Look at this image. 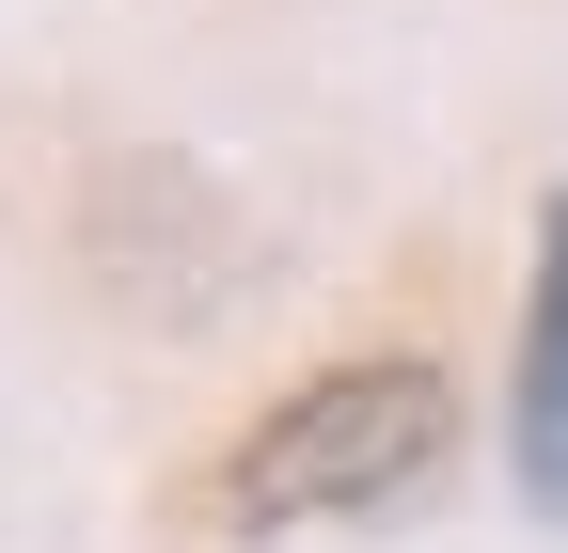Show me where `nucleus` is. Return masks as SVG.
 <instances>
[{
    "mask_svg": "<svg viewBox=\"0 0 568 553\" xmlns=\"http://www.w3.org/2000/svg\"><path fill=\"white\" fill-rule=\"evenodd\" d=\"M458 459V380L426 349H347L316 380H284L253 428L205 459V522L222 537H284V522H379Z\"/></svg>",
    "mask_w": 568,
    "mask_h": 553,
    "instance_id": "obj_1",
    "label": "nucleus"
},
{
    "mask_svg": "<svg viewBox=\"0 0 568 553\" xmlns=\"http://www.w3.org/2000/svg\"><path fill=\"white\" fill-rule=\"evenodd\" d=\"M506 474L521 506L568 522V190L537 205V285H521V380H506Z\"/></svg>",
    "mask_w": 568,
    "mask_h": 553,
    "instance_id": "obj_2",
    "label": "nucleus"
}]
</instances>
